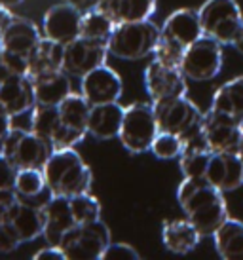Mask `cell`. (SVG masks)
I'll list each match as a JSON object with an SVG mask.
<instances>
[{"label":"cell","mask_w":243,"mask_h":260,"mask_svg":"<svg viewBox=\"0 0 243 260\" xmlns=\"http://www.w3.org/2000/svg\"><path fill=\"white\" fill-rule=\"evenodd\" d=\"M224 192L215 188L207 179L185 177L177 188V202L186 218L198 228L201 238L211 236L228 220Z\"/></svg>","instance_id":"1"},{"label":"cell","mask_w":243,"mask_h":260,"mask_svg":"<svg viewBox=\"0 0 243 260\" xmlns=\"http://www.w3.org/2000/svg\"><path fill=\"white\" fill-rule=\"evenodd\" d=\"M42 171L51 196L72 198L76 194L89 192L92 188V169L74 148L53 150Z\"/></svg>","instance_id":"2"},{"label":"cell","mask_w":243,"mask_h":260,"mask_svg":"<svg viewBox=\"0 0 243 260\" xmlns=\"http://www.w3.org/2000/svg\"><path fill=\"white\" fill-rule=\"evenodd\" d=\"M160 42V29L152 21L118 23L108 38V53L122 61H141L154 55Z\"/></svg>","instance_id":"3"},{"label":"cell","mask_w":243,"mask_h":260,"mask_svg":"<svg viewBox=\"0 0 243 260\" xmlns=\"http://www.w3.org/2000/svg\"><path fill=\"white\" fill-rule=\"evenodd\" d=\"M160 133L152 101H137L124 112L120 139L122 146L131 154H144L150 150L152 143Z\"/></svg>","instance_id":"4"},{"label":"cell","mask_w":243,"mask_h":260,"mask_svg":"<svg viewBox=\"0 0 243 260\" xmlns=\"http://www.w3.org/2000/svg\"><path fill=\"white\" fill-rule=\"evenodd\" d=\"M110 230L103 220L76 224L67 232L59 243L67 260H101L110 245Z\"/></svg>","instance_id":"5"},{"label":"cell","mask_w":243,"mask_h":260,"mask_svg":"<svg viewBox=\"0 0 243 260\" xmlns=\"http://www.w3.org/2000/svg\"><path fill=\"white\" fill-rule=\"evenodd\" d=\"M203 35L224 44H232L243 27L241 8L236 0H205L198 10Z\"/></svg>","instance_id":"6"},{"label":"cell","mask_w":243,"mask_h":260,"mask_svg":"<svg viewBox=\"0 0 243 260\" xmlns=\"http://www.w3.org/2000/svg\"><path fill=\"white\" fill-rule=\"evenodd\" d=\"M51 152L50 143L31 129L12 127L4 137V158L10 159L15 169H44Z\"/></svg>","instance_id":"7"},{"label":"cell","mask_w":243,"mask_h":260,"mask_svg":"<svg viewBox=\"0 0 243 260\" xmlns=\"http://www.w3.org/2000/svg\"><path fill=\"white\" fill-rule=\"evenodd\" d=\"M222 61H224L222 44L203 35L192 46L186 48L180 71L192 82H209L221 73Z\"/></svg>","instance_id":"8"},{"label":"cell","mask_w":243,"mask_h":260,"mask_svg":"<svg viewBox=\"0 0 243 260\" xmlns=\"http://www.w3.org/2000/svg\"><path fill=\"white\" fill-rule=\"evenodd\" d=\"M108 55L107 42L78 37L76 40L65 44L63 71L69 76L82 78L93 69L105 65Z\"/></svg>","instance_id":"9"},{"label":"cell","mask_w":243,"mask_h":260,"mask_svg":"<svg viewBox=\"0 0 243 260\" xmlns=\"http://www.w3.org/2000/svg\"><path fill=\"white\" fill-rule=\"evenodd\" d=\"M186 76L179 67H169L152 59L144 69V87L152 103L173 99V97H186L188 84Z\"/></svg>","instance_id":"10"},{"label":"cell","mask_w":243,"mask_h":260,"mask_svg":"<svg viewBox=\"0 0 243 260\" xmlns=\"http://www.w3.org/2000/svg\"><path fill=\"white\" fill-rule=\"evenodd\" d=\"M152 105H154L158 129L175 135H183L188 127H192L194 123H198L203 118V112L188 97H173Z\"/></svg>","instance_id":"11"},{"label":"cell","mask_w":243,"mask_h":260,"mask_svg":"<svg viewBox=\"0 0 243 260\" xmlns=\"http://www.w3.org/2000/svg\"><path fill=\"white\" fill-rule=\"evenodd\" d=\"M82 15L84 14L78 8L71 6L67 2L53 4L44 14V37L61 44H69L72 40H76L78 37H82Z\"/></svg>","instance_id":"12"},{"label":"cell","mask_w":243,"mask_h":260,"mask_svg":"<svg viewBox=\"0 0 243 260\" xmlns=\"http://www.w3.org/2000/svg\"><path fill=\"white\" fill-rule=\"evenodd\" d=\"M80 80H82L80 82L82 95L89 101V105H105V103L120 101L124 84H122L120 74L112 71L110 67H97Z\"/></svg>","instance_id":"13"},{"label":"cell","mask_w":243,"mask_h":260,"mask_svg":"<svg viewBox=\"0 0 243 260\" xmlns=\"http://www.w3.org/2000/svg\"><path fill=\"white\" fill-rule=\"evenodd\" d=\"M203 127L211 152H239L243 122L207 110L203 112Z\"/></svg>","instance_id":"14"},{"label":"cell","mask_w":243,"mask_h":260,"mask_svg":"<svg viewBox=\"0 0 243 260\" xmlns=\"http://www.w3.org/2000/svg\"><path fill=\"white\" fill-rule=\"evenodd\" d=\"M205 179L222 192H232L241 188L243 158L237 152H213Z\"/></svg>","instance_id":"15"},{"label":"cell","mask_w":243,"mask_h":260,"mask_svg":"<svg viewBox=\"0 0 243 260\" xmlns=\"http://www.w3.org/2000/svg\"><path fill=\"white\" fill-rule=\"evenodd\" d=\"M200 37H203L200 15H198V12L188 10V8L173 12L164 21L162 29H160V38L162 40L177 44L183 50L192 46Z\"/></svg>","instance_id":"16"},{"label":"cell","mask_w":243,"mask_h":260,"mask_svg":"<svg viewBox=\"0 0 243 260\" xmlns=\"http://www.w3.org/2000/svg\"><path fill=\"white\" fill-rule=\"evenodd\" d=\"M44 211V239L48 245L59 247L61 239L72 226H76L71 209V200L65 196H51V200L42 205Z\"/></svg>","instance_id":"17"},{"label":"cell","mask_w":243,"mask_h":260,"mask_svg":"<svg viewBox=\"0 0 243 260\" xmlns=\"http://www.w3.org/2000/svg\"><path fill=\"white\" fill-rule=\"evenodd\" d=\"M0 103L12 116L31 112L36 105L33 80L27 74H10L0 84Z\"/></svg>","instance_id":"18"},{"label":"cell","mask_w":243,"mask_h":260,"mask_svg":"<svg viewBox=\"0 0 243 260\" xmlns=\"http://www.w3.org/2000/svg\"><path fill=\"white\" fill-rule=\"evenodd\" d=\"M40 38H42V35L38 32L35 21H31L27 17L14 15L12 21L8 23V27L2 32L0 44H2L4 51H12L17 55L29 57V53L35 50V46L40 42Z\"/></svg>","instance_id":"19"},{"label":"cell","mask_w":243,"mask_h":260,"mask_svg":"<svg viewBox=\"0 0 243 260\" xmlns=\"http://www.w3.org/2000/svg\"><path fill=\"white\" fill-rule=\"evenodd\" d=\"M29 78L33 80L35 97L38 105L59 107L72 93L71 76L65 73L63 69L42 73V74H35V76H29Z\"/></svg>","instance_id":"20"},{"label":"cell","mask_w":243,"mask_h":260,"mask_svg":"<svg viewBox=\"0 0 243 260\" xmlns=\"http://www.w3.org/2000/svg\"><path fill=\"white\" fill-rule=\"evenodd\" d=\"M126 109L120 103H105V105H92L89 120H87V133L99 141H108L120 135L122 122H124Z\"/></svg>","instance_id":"21"},{"label":"cell","mask_w":243,"mask_h":260,"mask_svg":"<svg viewBox=\"0 0 243 260\" xmlns=\"http://www.w3.org/2000/svg\"><path fill=\"white\" fill-rule=\"evenodd\" d=\"M201 239V234L188 218L165 220L162 226V241L169 253L188 254L194 251Z\"/></svg>","instance_id":"22"},{"label":"cell","mask_w":243,"mask_h":260,"mask_svg":"<svg viewBox=\"0 0 243 260\" xmlns=\"http://www.w3.org/2000/svg\"><path fill=\"white\" fill-rule=\"evenodd\" d=\"M97 8L116 25L146 21L156 12V0H99Z\"/></svg>","instance_id":"23"},{"label":"cell","mask_w":243,"mask_h":260,"mask_svg":"<svg viewBox=\"0 0 243 260\" xmlns=\"http://www.w3.org/2000/svg\"><path fill=\"white\" fill-rule=\"evenodd\" d=\"M63 57L65 44L55 42L48 37H42L40 42L35 46V50L29 53V73H27V76L63 69Z\"/></svg>","instance_id":"24"},{"label":"cell","mask_w":243,"mask_h":260,"mask_svg":"<svg viewBox=\"0 0 243 260\" xmlns=\"http://www.w3.org/2000/svg\"><path fill=\"white\" fill-rule=\"evenodd\" d=\"M209 110L243 122V76H237L219 87L213 95Z\"/></svg>","instance_id":"25"},{"label":"cell","mask_w":243,"mask_h":260,"mask_svg":"<svg viewBox=\"0 0 243 260\" xmlns=\"http://www.w3.org/2000/svg\"><path fill=\"white\" fill-rule=\"evenodd\" d=\"M10 224L19 236L21 243L35 241L38 236L44 234V211L42 205H31V203L19 202L14 217L10 218Z\"/></svg>","instance_id":"26"},{"label":"cell","mask_w":243,"mask_h":260,"mask_svg":"<svg viewBox=\"0 0 243 260\" xmlns=\"http://www.w3.org/2000/svg\"><path fill=\"white\" fill-rule=\"evenodd\" d=\"M215 249L224 260H243V222L228 218L213 234Z\"/></svg>","instance_id":"27"},{"label":"cell","mask_w":243,"mask_h":260,"mask_svg":"<svg viewBox=\"0 0 243 260\" xmlns=\"http://www.w3.org/2000/svg\"><path fill=\"white\" fill-rule=\"evenodd\" d=\"M92 105L82 93H71L59 105V114L65 127L87 135V120H89Z\"/></svg>","instance_id":"28"},{"label":"cell","mask_w":243,"mask_h":260,"mask_svg":"<svg viewBox=\"0 0 243 260\" xmlns=\"http://www.w3.org/2000/svg\"><path fill=\"white\" fill-rule=\"evenodd\" d=\"M61 114H59V107H48V105H38L36 103L33 110H31V131L48 141L51 145L53 137L57 135L61 129Z\"/></svg>","instance_id":"29"},{"label":"cell","mask_w":243,"mask_h":260,"mask_svg":"<svg viewBox=\"0 0 243 260\" xmlns=\"http://www.w3.org/2000/svg\"><path fill=\"white\" fill-rule=\"evenodd\" d=\"M116 23L103 14L99 8L87 10L82 15V37L92 38V40H101V42H108V38L114 30Z\"/></svg>","instance_id":"30"},{"label":"cell","mask_w":243,"mask_h":260,"mask_svg":"<svg viewBox=\"0 0 243 260\" xmlns=\"http://www.w3.org/2000/svg\"><path fill=\"white\" fill-rule=\"evenodd\" d=\"M14 188L19 198H25V200L40 196L48 188L44 171L42 169H17Z\"/></svg>","instance_id":"31"},{"label":"cell","mask_w":243,"mask_h":260,"mask_svg":"<svg viewBox=\"0 0 243 260\" xmlns=\"http://www.w3.org/2000/svg\"><path fill=\"white\" fill-rule=\"evenodd\" d=\"M69 200H71V209L76 224L93 222V220H99L101 218V203L89 192L76 194L69 198Z\"/></svg>","instance_id":"32"},{"label":"cell","mask_w":243,"mask_h":260,"mask_svg":"<svg viewBox=\"0 0 243 260\" xmlns=\"http://www.w3.org/2000/svg\"><path fill=\"white\" fill-rule=\"evenodd\" d=\"M213 152L211 150H183L180 154V171L190 179H205L209 161Z\"/></svg>","instance_id":"33"},{"label":"cell","mask_w":243,"mask_h":260,"mask_svg":"<svg viewBox=\"0 0 243 260\" xmlns=\"http://www.w3.org/2000/svg\"><path fill=\"white\" fill-rule=\"evenodd\" d=\"M183 150H185L183 139L179 135H175V133H167V131H160L150 146V152L158 159L180 158Z\"/></svg>","instance_id":"34"},{"label":"cell","mask_w":243,"mask_h":260,"mask_svg":"<svg viewBox=\"0 0 243 260\" xmlns=\"http://www.w3.org/2000/svg\"><path fill=\"white\" fill-rule=\"evenodd\" d=\"M19 202H21V198L15 192V188L0 190V222H10Z\"/></svg>","instance_id":"35"},{"label":"cell","mask_w":243,"mask_h":260,"mask_svg":"<svg viewBox=\"0 0 243 260\" xmlns=\"http://www.w3.org/2000/svg\"><path fill=\"white\" fill-rule=\"evenodd\" d=\"M101 260H141V254L128 243H110Z\"/></svg>","instance_id":"36"},{"label":"cell","mask_w":243,"mask_h":260,"mask_svg":"<svg viewBox=\"0 0 243 260\" xmlns=\"http://www.w3.org/2000/svg\"><path fill=\"white\" fill-rule=\"evenodd\" d=\"M21 245V239L15 234L10 222H0V254L14 253Z\"/></svg>","instance_id":"37"},{"label":"cell","mask_w":243,"mask_h":260,"mask_svg":"<svg viewBox=\"0 0 243 260\" xmlns=\"http://www.w3.org/2000/svg\"><path fill=\"white\" fill-rule=\"evenodd\" d=\"M0 61L8 67V71L12 74H27L29 73V57L17 55L12 51H0Z\"/></svg>","instance_id":"38"},{"label":"cell","mask_w":243,"mask_h":260,"mask_svg":"<svg viewBox=\"0 0 243 260\" xmlns=\"http://www.w3.org/2000/svg\"><path fill=\"white\" fill-rule=\"evenodd\" d=\"M15 177H17V169L14 167V164L4 156H0V190L14 188Z\"/></svg>","instance_id":"39"},{"label":"cell","mask_w":243,"mask_h":260,"mask_svg":"<svg viewBox=\"0 0 243 260\" xmlns=\"http://www.w3.org/2000/svg\"><path fill=\"white\" fill-rule=\"evenodd\" d=\"M33 258L35 260H67L65 258V253L55 245H50V247H44L40 249L38 253L33 254Z\"/></svg>","instance_id":"40"},{"label":"cell","mask_w":243,"mask_h":260,"mask_svg":"<svg viewBox=\"0 0 243 260\" xmlns=\"http://www.w3.org/2000/svg\"><path fill=\"white\" fill-rule=\"evenodd\" d=\"M14 116L10 114L6 109H4V105L0 103V137H6L8 133H10V129L14 127Z\"/></svg>","instance_id":"41"},{"label":"cell","mask_w":243,"mask_h":260,"mask_svg":"<svg viewBox=\"0 0 243 260\" xmlns=\"http://www.w3.org/2000/svg\"><path fill=\"white\" fill-rule=\"evenodd\" d=\"M61 2H67V4H71V6L78 8L82 14L87 12V10L97 8V4H99V0H61Z\"/></svg>","instance_id":"42"},{"label":"cell","mask_w":243,"mask_h":260,"mask_svg":"<svg viewBox=\"0 0 243 260\" xmlns=\"http://www.w3.org/2000/svg\"><path fill=\"white\" fill-rule=\"evenodd\" d=\"M12 17H14V14L10 12V8L0 6V38H2V32H4V29L8 27V23L12 21Z\"/></svg>","instance_id":"43"},{"label":"cell","mask_w":243,"mask_h":260,"mask_svg":"<svg viewBox=\"0 0 243 260\" xmlns=\"http://www.w3.org/2000/svg\"><path fill=\"white\" fill-rule=\"evenodd\" d=\"M232 46H234V48H236V50L239 51V53H241V55H243V27H241V29H239V32H237L236 40L232 42Z\"/></svg>","instance_id":"44"},{"label":"cell","mask_w":243,"mask_h":260,"mask_svg":"<svg viewBox=\"0 0 243 260\" xmlns=\"http://www.w3.org/2000/svg\"><path fill=\"white\" fill-rule=\"evenodd\" d=\"M25 0H0V6H4V8H15V6H19V4H23Z\"/></svg>","instance_id":"45"},{"label":"cell","mask_w":243,"mask_h":260,"mask_svg":"<svg viewBox=\"0 0 243 260\" xmlns=\"http://www.w3.org/2000/svg\"><path fill=\"white\" fill-rule=\"evenodd\" d=\"M0 156H4V137H0Z\"/></svg>","instance_id":"46"},{"label":"cell","mask_w":243,"mask_h":260,"mask_svg":"<svg viewBox=\"0 0 243 260\" xmlns=\"http://www.w3.org/2000/svg\"><path fill=\"white\" fill-rule=\"evenodd\" d=\"M237 154L243 158V133H241V143H239V152H237Z\"/></svg>","instance_id":"47"}]
</instances>
